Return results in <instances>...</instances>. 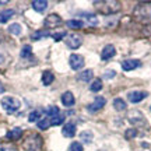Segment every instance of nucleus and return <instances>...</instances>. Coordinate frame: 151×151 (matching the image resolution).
Segmentation results:
<instances>
[{
  "label": "nucleus",
  "mask_w": 151,
  "mask_h": 151,
  "mask_svg": "<svg viewBox=\"0 0 151 151\" xmlns=\"http://www.w3.org/2000/svg\"><path fill=\"white\" fill-rule=\"evenodd\" d=\"M95 7H98V11H101L104 14H112L120 9V3L115 1V0H109V1H95L94 3Z\"/></svg>",
  "instance_id": "obj_1"
},
{
  "label": "nucleus",
  "mask_w": 151,
  "mask_h": 151,
  "mask_svg": "<svg viewBox=\"0 0 151 151\" xmlns=\"http://www.w3.org/2000/svg\"><path fill=\"white\" fill-rule=\"evenodd\" d=\"M1 106L7 113H14L20 109L21 102L14 97H4L1 99Z\"/></svg>",
  "instance_id": "obj_2"
},
{
  "label": "nucleus",
  "mask_w": 151,
  "mask_h": 151,
  "mask_svg": "<svg viewBox=\"0 0 151 151\" xmlns=\"http://www.w3.org/2000/svg\"><path fill=\"white\" fill-rule=\"evenodd\" d=\"M41 146H42V139H41L39 136H32V137L28 139V140L25 141V144H24V147H25L28 151H37L41 148Z\"/></svg>",
  "instance_id": "obj_3"
},
{
  "label": "nucleus",
  "mask_w": 151,
  "mask_h": 151,
  "mask_svg": "<svg viewBox=\"0 0 151 151\" xmlns=\"http://www.w3.org/2000/svg\"><path fill=\"white\" fill-rule=\"evenodd\" d=\"M69 63H70V67L73 70H80L83 69V66H84V58L81 56V55H76L73 53L70 56V59H69Z\"/></svg>",
  "instance_id": "obj_4"
},
{
  "label": "nucleus",
  "mask_w": 151,
  "mask_h": 151,
  "mask_svg": "<svg viewBox=\"0 0 151 151\" xmlns=\"http://www.w3.org/2000/svg\"><path fill=\"white\" fill-rule=\"evenodd\" d=\"M105 104H106V99L104 97H97L95 99H94V102L90 104L88 106H87V109H88V112H98V111H101V109L105 106Z\"/></svg>",
  "instance_id": "obj_5"
},
{
  "label": "nucleus",
  "mask_w": 151,
  "mask_h": 151,
  "mask_svg": "<svg viewBox=\"0 0 151 151\" xmlns=\"http://www.w3.org/2000/svg\"><path fill=\"white\" fill-rule=\"evenodd\" d=\"M134 14H136V17H139V18H151V4L137 6Z\"/></svg>",
  "instance_id": "obj_6"
},
{
  "label": "nucleus",
  "mask_w": 151,
  "mask_h": 151,
  "mask_svg": "<svg viewBox=\"0 0 151 151\" xmlns=\"http://www.w3.org/2000/svg\"><path fill=\"white\" fill-rule=\"evenodd\" d=\"M62 24V18L58 14H50L45 18V27L48 28H56Z\"/></svg>",
  "instance_id": "obj_7"
},
{
  "label": "nucleus",
  "mask_w": 151,
  "mask_h": 151,
  "mask_svg": "<svg viewBox=\"0 0 151 151\" xmlns=\"http://www.w3.org/2000/svg\"><path fill=\"white\" fill-rule=\"evenodd\" d=\"M147 95H148V94H147L146 91H130L129 94H127V99H129L130 102L137 104V102H140V101H143Z\"/></svg>",
  "instance_id": "obj_8"
},
{
  "label": "nucleus",
  "mask_w": 151,
  "mask_h": 151,
  "mask_svg": "<svg viewBox=\"0 0 151 151\" xmlns=\"http://www.w3.org/2000/svg\"><path fill=\"white\" fill-rule=\"evenodd\" d=\"M65 42L70 49H77L81 46L83 41H81V37H78V35H69Z\"/></svg>",
  "instance_id": "obj_9"
},
{
  "label": "nucleus",
  "mask_w": 151,
  "mask_h": 151,
  "mask_svg": "<svg viewBox=\"0 0 151 151\" xmlns=\"http://www.w3.org/2000/svg\"><path fill=\"white\" fill-rule=\"evenodd\" d=\"M140 66H141L140 60H137V59H127V60H123V62H122V69H123L124 71L134 70V69L140 67Z\"/></svg>",
  "instance_id": "obj_10"
},
{
  "label": "nucleus",
  "mask_w": 151,
  "mask_h": 151,
  "mask_svg": "<svg viewBox=\"0 0 151 151\" xmlns=\"http://www.w3.org/2000/svg\"><path fill=\"white\" fill-rule=\"evenodd\" d=\"M115 55H116V49H115V46H113V45H106V46L104 48V50L101 52V59L102 60H109V59H112Z\"/></svg>",
  "instance_id": "obj_11"
},
{
  "label": "nucleus",
  "mask_w": 151,
  "mask_h": 151,
  "mask_svg": "<svg viewBox=\"0 0 151 151\" xmlns=\"http://www.w3.org/2000/svg\"><path fill=\"white\" fill-rule=\"evenodd\" d=\"M31 6H32V9L35 11L43 13V11L48 9V1L46 0H34L32 3H31Z\"/></svg>",
  "instance_id": "obj_12"
},
{
  "label": "nucleus",
  "mask_w": 151,
  "mask_h": 151,
  "mask_svg": "<svg viewBox=\"0 0 151 151\" xmlns=\"http://www.w3.org/2000/svg\"><path fill=\"white\" fill-rule=\"evenodd\" d=\"M74 102H76V98L70 91H66L65 94L62 95V104H63L65 106H73Z\"/></svg>",
  "instance_id": "obj_13"
},
{
  "label": "nucleus",
  "mask_w": 151,
  "mask_h": 151,
  "mask_svg": "<svg viewBox=\"0 0 151 151\" xmlns=\"http://www.w3.org/2000/svg\"><path fill=\"white\" fill-rule=\"evenodd\" d=\"M62 134L65 136V137H74V134H76V124L74 123H66L65 126H63Z\"/></svg>",
  "instance_id": "obj_14"
},
{
  "label": "nucleus",
  "mask_w": 151,
  "mask_h": 151,
  "mask_svg": "<svg viewBox=\"0 0 151 151\" xmlns=\"http://www.w3.org/2000/svg\"><path fill=\"white\" fill-rule=\"evenodd\" d=\"M21 136H22V130L20 129V127H14V129H11L7 132L6 137H7L9 140H18Z\"/></svg>",
  "instance_id": "obj_15"
},
{
  "label": "nucleus",
  "mask_w": 151,
  "mask_h": 151,
  "mask_svg": "<svg viewBox=\"0 0 151 151\" xmlns=\"http://www.w3.org/2000/svg\"><path fill=\"white\" fill-rule=\"evenodd\" d=\"M13 16H14V10H11V9H6V10L0 11V24L7 22Z\"/></svg>",
  "instance_id": "obj_16"
},
{
  "label": "nucleus",
  "mask_w": 151,
  "mask_h": 151,
  "mask_svg": "<svg viewBox=\"0 0 151 151\" xmlns=\"http://www.w3.org/2000/svg\"><path fill=\"white\" fill-rule=\"evenodd\" d=\"M55 80V76L52 74V71H43V74H42V83H43V86H50L52 83H53Z\"/></svg>",
  "instance_id": "obj_17"
},
{
  "label": "nucleus",
  "mask_w": 151,
  "mask_h": 151,
  "mask_svg": "<svg viewBox=\"0 0 151 151\" xmlns=\"http://www.w3.org/2000/svg\"><path fill=\"white\" fill-rule=\"evenodd\" d=\"M92 78V70H86L81 71L80 74H77V80L81 81V83H87Z\"/></svg>",
  "instance_id": "obj_18"
},
{
  "label": "nucleus",
  "mask_w": 151,
  "mask_h": 151,
  "mask_svg": "<svg viewBox=\"0 0 151 151\" xmlns=\"http://www.w3.org/2000/svg\"><path fill=\"white\" fill-rule=\"evenodd\" d=\"M66 25L70 28V29H80V28L84 27V22L80 21V20H69L66 22Z\"/></svg>",
  "instance_id": "obj_19"
},
{
  "label": "nucleus",
  "mask_w": 151,
  "mask_h": 151,
  "mask_svg": "<svg viewBox=\"0 0 151 151\" xmlns=\"http://www.w3.org/2000/svg\"><path fill=\"white\" fill-rule=\"evenodd\" d=\"M80 137H81V141H84V143H87V144H90V143H92L94 134H92L91 130H84V132L80 134Z\"/></svg>",
  "instance_id": "obj_20"
},
{
  "label": "nucleus",
  "mask_w": 151,
  "mask_h": 151,
  "mask_svg": "<svg viewBox=\"0 0 151 151\" xmlns=\"http://www.w3.org/2000/svg\"><path fill=\"white\" fill-rule=\"evenodd\" d=\"M113 108L116 111H124L126 109V102L122 98H116V99H113Z\"/></svg>",
  "instance_id": "obj_21"
},
{
  "label": "nucleus",
  "mask_w": 151,
  "mask_h": 151,
  "mask_svg": "<svg viewBox=\"0 0 151 151\" xmlns=\"http://www.w3.org/2000/svg\"><path fill=\"white\" fill-rule=\"evenodd\" d=\"M90 90H91L92 92H98L102 90V81H101V78H97V80H94L91 83V86H90Z\"/></svg>",
  "instance_id": "obj_22"
},
{
  "label": "nucleus",
  "mask_w": 151,
  "mask_h": 151,
  "mask_svg": "<svg viewBox=\"0 0 151 151\" xmlns=\"http://www.w3.org/2000/svg\"><path fill=\"white\" fill-rule=\"evenodd\" d=\"M45 112H46L49 119H52L59 115V108H58V106H48V108L45 109Z\"/></svg>",
  "instance_id": "obj_23"
},
{
  "label": "nucleus",
  "mask_w": 151,
  "mask_h": 151,
  "mask_svg": "<svg viewBox=\"0 0 151 151\" xmlns=\"http://www.w3.org/2000/svg\"><path fill=\"white\" fill-rule=\"evenodd\" d=\"M9 32H10L11 35H20V34H21V25L17 24V22L11 24L10 27H9Z\"/></svg>",
  "instance_id": "obj_24"
},
{
  "label": "nucleus",
  "mask_w": 151,
  "mask_h": 151,
  "mask_svg": "<svg viewBox=\"0 0 151 151\" xmlns=\"http://www.w3.org/2000/svg\"><path fill=\"white\" fill-rule=\"evenodd\" d=\"M50 34L48 32V31H37V32H34L32 35H31V38H32V41H39L41 38H46L49 37Z\"/></svg>",
  "instance_id": "obj_25"
},
{
  "label": "nucleus",
  "mask_w": 151,
  "mask_h": 151,
  "mask_svg": "<svg viewBox=\"0 0 151 151\" xmlns=\"http://www.w3.org/2000/svg\"><path fill=\"white\" fill-rule=\"evenodd\" d=\"M49 126H50V119L49 118H43L38 122V127H39L41 130H46Z\"/></svg>",
  "instance_id": "obj_26"
},
{
  "label": "nucleus",
  "mask_w": 151,
  "mask_h": 151,
  "mask_svg": "<svg viewBox=\"0 0 151 151\" xmlns=\"http://www.w3.org/2000/svg\"><path fill=\"white\" fill-rule=\"evenodd\" d=\"M21 58H29L31 55H32V48L29 46V45H25V46H22L21 49Z\"/></svg>",
  "instance_id": "obj_27"
},
{
  "label": "nucleus",
  "mask_w": 151,
  "mask_h": 151,
  "mask_svg": "<svg viewBox=\"0 0 151 151\" xmlns=\"http://www.w3.org/2000/svg\"><path fill=\"white\" fill-rule=\"evenodd\" d=\"M86 20L90 25H92V27L98 25V18H97V16H94V14H86Z\"/></svg>",
  "instance_id": "obj_28"
},
{
  "label": "nucleus",
  "mask_w": 151,
  "mask_h": 151,
  "mask_svg": "<svg viewBox=\"0 0 151 151\" xmlns=\"http://www.w3.org/2000/svg\"><path fill=\"white\" fill-rule=\"evenodd\" d=\"M63 120H65V118H63V116H60V115H58V116H55V118L50 119V126H58V124H62L63 123Z\"/></svg>",
  "instance_id": "obj_29"
},
{
  "label": "nucleus",
  "mask_w": 151,
  "mask_h": 151,
  "mask_svg": "<svg viewBox=\"0 0 151 151\" xmlns=\"http://www.w3.org/2000/svg\"><path fill=\"white\" fill-rule=\"evenodd\" d=\"M38 119H41V112L39 111H32V112L29 113V116H28L29 122H37Z\"/></svg>",
  "instance_id": "obj_30"
},
{
  "label": "nucleus",
  "mask_w": 151,
  "mask_h": 151,
  "mask_svg": "<svg viewBox=\"0 0 151 151\" xmlns=\"http://www.w3.org/2000/svg\"><path fill=\"white\" fill-rule=\"evenodd\" d=\"M69 151H83V146H81V143H78V141L71 143L70 147H69Z\"/></svg>",
  "instance_id": "obj_31"
},
{
  "label": "nucleus",
  "mask_w": 151,
  "mask_h": 151,
  "mask_svg": "<svg viewBox=\"0 0 151 151\" xmlns=\"http://www.w3.org/2000/svg\"><path fill=\"white\" fill-rule=\"evenodd\" d=\"M50 37L53 38L55 41H62V39L66 37V32H56V34H52Z\"/></svg>",
  "instance_id": "obj_32"
},
{
  "label": "nucleus",
  "mask_w": 151,
  "mask_h": 151,
  "mask_svg": "<svg viewBox=\"0 0 151 151\" xmlns=\"http://www.w3.org/2000/svg\"><path fill=\"white\" fill-rule=\"evenodd\" d=\"M126 139H133V137H136L137 136V132H136L134 129H129L127 132H126Z\"/></svg>",
  "instance_id": "obj_33"
},
{
  "label": "nucleus",
  "mask_w": 151,
  "mask_h": 151,
  "mask_svg": "<svg viewBox=\"0 0 151 151\" xmlns=\"http://www.w3.org/2000/svg\"><path fill=\"white\" fill-rule=\"evenodd\" d=\"M115 76H116V73H115L113 70H106L105 73H104V77H105V78H109V80H111V78H113Z\"/></svg>",
  "instance_id": "obj_34"
},
{
  "label": "nucleus",
  "mask_w": 151,
  "mask_h": 151,
  "mask_svg": "<svg viewBox=\"0 0 151 151\" xmlns=\"http://www.w3.org/2000/svg\"><path fill=\"white\" fill-rule=\"evenodd\" d=\"M4 92V87H3V84L0 83V94H3Z\"/></svg>",
  "instance_id": "obj_35"
},
{
  "label": "nucleus",
  "mask_w": 151,
  "mask_h": 151,
  "mask_svg": "<svg viewBox=\"0 0 151 151\" xmlns=\"http://www.w3.org/2000/svg\"><path fill=\"white\" fill-rule=\"evenodd\" d=\"M3 4H7V1H6V0H3V1H0V6H3Z\"/></svg>",
  "instance_id": "obj_36"
},
{
  "label": "nucleus",
  "mask_w": 151,
  "mask_h": 151,
  "mask_svg": "<svg viewBox=\"0 0 151 151\" xmlns=\"http://www.w3.org/2000/svg\"><path fill=\"white\" fill-rule=\"evenodd\" d=\"M3 60H4V58H3V56H0V63H1Z\"/></svg>",
  "instance_id": "obj_37"
},
{
  "label": "nucleus",
  "mask_w": 151,
  "mask_h": 151,
  "mask_svg": "<svg viewBox=\"0 0 151 151\" xmlns=\"http://www.w3.org/2000/svg\"><path fill=\"white\" fill-rule=\"evenodd\" d=\"M150 109H151V106H150Z\"/></svg>",
  "instance_id": "obj_38"
}]
</instances>
